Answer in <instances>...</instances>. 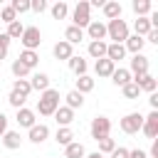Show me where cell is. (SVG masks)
<instances>
[{"mask_svg":"<svg viewBox=\"0 0 158 158\" xmlns=\"http://www.w3.org/2000/svg\"><path fill=\"white\" fill-rule=\"evenodd\" d=\"M133 30H136V35L138 37H146L153 27H151V22H148V17H138L136 22H133Z\"/></svg>","mask_w":158,"mask_h":158,"instance_id":"30","label":"cell"},{"mask_svg":"<svg viewBox=\"0 0 158 158\" xmlns=\"http://www.w3.org/2000/svg\"><path fill=\"white\" fill-rule=\"evenodd\" d=\"M5 131H7V116L0 111V138L5 136Z\"/></svg>","mask_w":158,"mask_h":158,"instance_id":"44","label":"cell"},{"mask_svg":"<svg viewBox=\"0 0 158 158\" xmlns=\"http://www.w3.org/2000/svg\"><path fill=\"white\" fill-rule=\"evenodd\" d=\"M84 158H106V156H101V153L96 151V153H89V156H84Z\"/></svg>","mask_w":158,"mask_h":158,"instance_id":"50","label":"cell"},{"mask_svg":"<svg viewBox=\"0 0 158 158\" xmlns=\"http://www.w3.org/2000/svg\"><path fill=\"white\" fill-rule=\"evenodd\" d=\"M7 101H10V106H15V109H22V106H25V96H20V94H15V91H10Z\"/></svg>","mask_w":158,"mask_h":158,"instance_id":"40","label":"cell"},{"mask_svg":"<svg viewBox=\"0 0 158 158\" xmlns=\"http://www.w3.org/2000/svg\"><path fill=\"white\" fill-rule=\"evenodd\" d=\"M10 69H12V74H15V79H25V77L30 74V69H27V67H25V64H22L20 59H15Z\"/></svg>","mask_w":158,"mask_h":158,"instance_id":"35","label":"cell"},{"mask_svg":"<svg viewBox=\"0 0 158 158\" xmlns=\"http://www.w3.org/2000/svg\"><path fill=\"white\" fill-rule=\"evenodd\" d=\"M106 37L109 40H114V44H123L126 42V37H128V25H126V20H109L106 22Z\"/></svg>","mask_w":158,"mask_h":158,"instance_id":"2","label":"cell"},{"mask_svg":"<svg viewBox=\"0 0 158 158\" xmlns=\"http://www.w3.org/2000/svg\"><path fill=\"white\" fill-rule=\"evenodd\" d=\"M20 143H22V136L17 131H5V136H2V146L5 148L15 151V148H20Z\"/></svg>","mask_w":158,"mask_h":158,"instance_id":"22","label":"cell"},{"mask_svg":"<svg viewBox=\"0 0 158 158\" xmlns=\"http://www.w3.org/2000/svg\"><path fill=\"white\" fill-rule=\"evenodd\" d=\"M81 40H84V30H79V27H74V25H69V27L64 30V42H69L72 47L79 44Z\"/></svg>","mask_w":158,"mask_h":158,"instance_id":"17","label":"cell"},{"mask_svg":"<svg viewBox=\"0 0 158 158\" xmlns=\"http://www.w3.org/2000/svg\"><path fill=\"white\" fill-rule=\"evenodd\" d=\"M143 40H146V42H151V44H158V30H151Z\"/></svg>","mask_w":158,"mask_h":158,"instance_id":"43","label":"cell"},{"mask_svg":"<svg viewBox=\"0 0 158 158\" xmlns=\"http://www.w3.org/2000/svg\"><path fill=\"white\" fill-rule=\"evenodd\" d=\"M131 79H133V77H131V72H128V69H121V67H118V69H114V74H111V81H114L116 86H126Z\"/></svg>","mask_w":158,"mask_h":158,"instance_id":"24","label":"cell"},{"mask_svg":"<svg viewBox=\"0 0 158 158\" xmlns=\"http://www.w3.org/2000/svg\"><path fill=\"white\" fill-rule=\"evenodd\" d=\"M54 118H57V123H59V126H69V123L74 121V111H72V109H67V106H59V109L54 111Z\"/></svg>","mask_w":158,"mask_h":158,"instance_id":"21","label":"cell"},{"mask_svg":"<svg viewBox=\"0 0 158 158\" xmlns=\"http://www.w3.org/2000/svg\"><path fill=\"white\" fill-rule=\"evenodd\" d=\"M143 44H146V40H143V37H138V35H128V37H126V42H123V49H126V52H131V54H141Z\"/></svg>","mask_w":158,"mask_h":158,"instance_id":"14","label":"cell"},{"mask_svg":"<svg viewBox=\"0 0 158 158\" xmlns=\"http://www.w3.org/2000/svg\"><path fill=\"white\" fill-rule=\"evenodd\" d=\"M52 52H54V57H57V59H69V57L74 54L72 44H69V42H64V40H59V42L54 44V49H52Z\"/></svg>","mask_w":158,"mask_h":158,"instance_id":"19","label":"cell"},{"mask_svg":"<svg viewBox=\"0 0 158 158\" xmlns=\"http://www.w3.org/2000/svg\"><path fill=\"white\" fill-rule=\"evenodd\" d=\"M89 54L94 59H104L106 57V42H89Z\"/></svg>","mask_w":158,"mask_h":158,"instance_id":"32","label":"cell"},{"mask_svg":"<svg viewBox=\"0 0 158 158\" xmlns=\"http://www.w3.org/2000/svg\"><path fill=\"white\" fill-rule=\"evenodd\" d=\"M133 84H136L141 91H148V94H153V91L158 89V81H156V77H151V74H141V77H133Z\"/></svg>","mask_w":158,"mask_h":158,"instance_id":"10","label":"cell"},{"mask_svg":"<svg viewBox=\"0 0 158 158\" xmlns=\"http://www.w3.org/2000/svg\"><path fill=\"white\" fill-rule=\"evenodd\" d=\"M111 158H128V148H114V153H111Z\"/></svg>","mask_w":158,"mask_h":158,"instance_id":"42","label":"cell"},{"mask_svg":"<svg viewBox=\"0 0 158 158\" xmlns=\"http://www.w3.org/2000/svg\"><path fill=\"white\" fill-rule=\"evenodd\" d=\"M47 136H49V126H44V123H35L27 133V138L32 143H42V141H47Z\"/></svg>","mask_w":158,"mask_h":158,"instance_id":"13","label":"cell"},{"mask_svg":"<svg viewBox=\"0 0 158 158\" xmlns=\"http://www.w3.org/2000/svg\"><path fill=\"white\" fill-rule=\"evenodd\" d=\"M148 104H151V111H158V94L156 91L148 96Z\"/></svg>","mask_w":158,"mask_h":158,"instance_id":"46","label":"cell"},{"mask_svg":"<svg viewBox=\"0 0 158 158\" xmlns=\"http://www.w3.org/2000/svg\"><path fill=\"white\" fill-rule=\"evenodd\" d=\"M59 109V91L57 89H47L40 94V101H37V114L40 116H54V111Z\"/></svg>","mask_w":158,"mask_h":158,"instance_id":"1","label":"cell"},{"mask_svg":"<svg viewBox=\"0 0 158 158\" xmlns=\"http://www.w3.org/2000/svg\"><path fill=\"white\" fill-rule=\"evenodd\" d=\"M10 7H12L15 12H20V15H22V12H30V0H12Z\"/></svg>","mask_w":158,"mask_h":158,"instance_id":"39","label":"cell"},{"mask_svg":"<svg viewBox=\"0 0 158 158\" xmlns=\"http://www.w3.org/2000/svg\"><path fill=\"white\" fill-rule=\"evenodd\" d=\"M104 15L109 17V20H118L121 17V5L116 2V0H109V2H104Z\"/></svg>","mask_w":158,"mask_h":158,"instance_id":"26","label":"cell"},{"mask_svg":"<svg viewBox=\"0 0 158 158\" xmlns=\"http://www.w3.org/2000/svg\"><path fill=\"white\" fill-rule=\"evenodd\" d=\"M141 126H143V116L138 114V111H131V114H126L123 118H121V131L123 133H138L141 131Z\"/></svg>","mask_w":158,"mask_h":158,"instance_id":"5","label":"cell"},{"mask_svg":"<svg viewBox=\"0 0 158 158\" xmlns=\"http://www.w3.org/2000/svg\"><path fill=\"white\" fill-rule=\"evenodd\" d=\"M89 22H91V7H89L86 0H79L77 7H74V12H72V25L79 27V30H84Z\"/></svg>","mask_w":158,"mask_h":158,"instance_id":"3","label":"cell"},{"mask_svg":"<svg viewBox=\"0 0 158 158\" xmlns=\"http://www.w3.org/2000/svg\"><path fill=\"white\" fill-rule=\"evenodd\" d=\"M91 89H94V79H91L89 74H84V77H77V89H74V91H79V94L84 96V94H89Z\"/></svg>","mask_w":158,"mask_h":158,"instance_id":"27","label":"cell"},{"mask_svg":"<svg viewBox=\"0 0 158 158\" xmlns=\"http://www.w3.org/2000/svg\"><path fill=\"white\" fill-rule=\"evenodd\" d=\"M89 131H91V138H94V141L109 138V133H111V121H109L106 116H96V118H91Z\"/></svg>","mask_w":158,"mask_h":158,"instance_id":"4","label":"cell"},{"mask_svg":"<svg viewBox=\"0 0 158 158\" xmlns=\"http://www.w3.org/2000/svg\"><path fill=\"white\" fill-rule=\"evenodd\" d=\"M148 57L146 54H133V59H131V77H141V74H148Z\"/></svg>","mask_w":158,"mask_h":158,"instance_id":"9","label":"cell"},{"mask_svg":"<svg viewBox=\"0 0 158 158\" xmlns=\"http://www.w3.org/2000/svg\"><path fill=\"white\" fill-rule=\"evenodd\" d=\"M151 158H158V138H153V146H151Z\"/></svg>","mask_w":158,"mask_h":158,"instance_id":"47","label":"cell"},{"mask_svg":"<svg viewBox=\"0 0 158 158\" xmlns=\"http://www.w3.org/2000/svg\"><path fill=\"white\" fill-rule=\"evenodd\" d=\"M0 20L10 25V22H15V20H17V12H15L10 5H5V7H0Z\"/></svg>","mask_w":158,"mask_h":158,"instance_id":"36","label":"cell"},{"mask_svg":"<svg viewBox=\"0 0 158 158\" xmlns=\"http://www.w3.org/2000/svg\"><path fill=\"white\" fill-rule=\"evenodd\" d=\"M86 35H89L91 42H104V40H106V25H104L101 20H91V22L86 25Z\"/></svg>","mask_w":158,"mask_h":158,"instance_id":"8","label":"cell"},{"mask_svg":"<svg viewBox=\"0 0 158 158\" xmlns=\"http://www.w3.org/2000/svg\"><path fill=\"white\" fill-rule=\"evenodd\" d=\"M67 15H69V5L67 2H54L52 5V17L54 20H64Z\"/></svg>","mask_w":158,"mask_h":158,"instance_id":"34","label":"cell"},{"mask_svg":"<svg viewBox=\"0 0 158 158\" xmlns=\"http://www.w3.org/2000/svg\"><path fill=\"white\" fill-rule=\"evenodd\" d=\"M54 141H57L59 146H69V143L74 141V133H72V128H69V126H59V128H57V136H54Z\"/></svg>","mask_w":158,"mask_h":158,"instance_id":"25","label":"cell"},{"mask_svg":"<svg viewBox=\"0 0 158 158\" xmlns=\"http://www.w3.org/2000/svg\"><path fill=\"white\" fill-rule=\"evenodd\" d=\"M151 10H153V2H151V0H133V12H136L138 17L151 15Z\"/></svg>","mask_w":158,"mask_h":158,"instance_id":"28","label":"cell"},{"mask_svg":"<svg viewBox=\"0 0 158 158\" xmlns=\"http://www.w3.org/2000/svg\"><path fill=\"white\" fill-rule=\"evenodd\" d=\"M12 91L27 99V96H30V91H32V86H30V81H27V79H15V84H12Z\"/></svg>","mask_w":158,"mask_h":158,"instance_id":"33","label":"cell"},{"mask_svg":"<svg viewBox=\"0 0 158 158\" xmlns=\"http://www.w3.org/2000/svg\"><path fill=\"white\" fill-rule=\"evenodd\" d=\"M17 59H20V62H22V64H25L30 72H32V69L40 64V54H37V52H32V49H22Z\"/></svg>","mask_w":158,"mask_h":158,"instance_id":"15","label":"cell"},{"mask_svg":"<svg viewBox=\"0 0 158 158\" xmlns=\"http://www.w3.org/2000/svg\"><path fill=\"white\" fill-rule=\"evenodd\" d=\"M67 64H69V69H72L77 77H84V74H86V59H84V57L72 54V57L67 59Z\"/></svg>","mask_w":158,"mask_h":158,"instance_id":"16","label":"cell"},{"mask_svg":"<svg viewBox=\"0 0 158 158\" xmlns=\"http://www.w3.org/2000/svg\"><path fill=\"white\" fill-rule=\"evenodd\" d=\"M20 42H22L25 49H32V52H35V49L40 47V42H42V32H40V27H25Z\"/></svg>","mask_w":158,"mask_h":158,"instance_id":"6","label":"cell"},{"mask_svg":"<svg viewBox=\"0 0 158 158\" xmlns=\"http://www.w3.org/2000/svg\"><path fill=\"white\" fill-rule=\"evenodd\" d=\"M128 158H148V153L141 148H133V151H128Z\"/></svg>","mask_w":158,"mask_h":158,"instance_id":"45","label":"cell"},{"mask_svg":"<svg viewBox=\"0 0 158 158\" xmlns=\"http://www.w3.org/2000/svg\"><path fill=\"white\" fill-rule=\"evenodd\" d=\"M114 148H116L114 138H101V141H99V153H101V156H104V153H114Z\"/></svg>","mask_w":158,"mask_h":158,"instance_id":"38","label":"cell"},{"mask_svg":"<svg viewBox=\"0 0 158 158\" xmlns=\"http://www.w3.org/2000/svg\"><path fill=\"white\" fill-rule=\"evenodd\" d=\"M121 91H123V96H126V99H138V94H141V89L133 84V79H131L126 86H121Z\"/></svg>","mask_w":158,"mask_h":158,"instance_id":"37","label":"cell"},{"mask_svg":"<svg viewBox=\"0 0 158 158\" xmlns=\"http://www.w3.org/2000/svg\"><path fill=\"white\" fill-rule=\"evenodd\" d=\"M64 99H67V109H72V111H74V109H81V106H84V96H81L79 91H74V89H72V91H69V94H67Z\"/></svg>","mask_w":158,"mask_h":158,"instance_id":"29","label":"cell"},{"mask_svg":"<svg viewBox=\"0 0 158 158\" xmlns=\"http://www.w3.org/2000/svg\"><path fill=\"white\" fill-rule=\"evenodd\" d=\"M94 69H96V74L99 77H111L114 74V69H116V64L111 62V59H96V64H94Z\"/></svg>","mask_w":158,"mask_h":158,"instance_id":"18","label":"cell"},{"mask_svg":"<svg viewBox=\"0 0 158 158\" xmlns=\"http://www.w3.org/2000/svg\"><path fill=\"white\" fill-rule=\"evenodd\" d=\"M15 118H17V123H20L22 128H27V131H30V128L37 123L35 111H32V109H25V106H22V109H17V116H15Z\"/></svg>","mask_w":158,"mask_h":158,"instance_id":"11","label":"cell"},{"mask_svg":"<svg viewBox=\"0 0 158 158\" xmlns=\"http://www.w3.org/2000/svg\"><path fill=\"white\" fill-rule=\"evenodd\" d=\"M84 156H86V151L79 141H72L69 146H64V158H84Z\"/></svg>","mask_w":158,"mask_h":158,"instance_id":"23","label":"cell"},{"mask_svg":"<svg viewBox=\"0 0 158 158\" xmlns=\"http://www.w3.org/2000/svg\"><path fill=\"white\" fill-rule=\"evenodd\" d=\"M22 32H25V25H22L20 20H15V22H10V25H7V32H5V35H7L10 40H20V37H22Z\"/></svg>","mask_w":158,"mask_h":158,"instance_id":"31","label":"cell"},{"mask_svg":"<svg viewBox=\"0 0 158 158\" xmlns=\"http://www.w3.org/2000/svg\"><path fill=\"white\" fill-rule=\"evenodd\" d=\"M30 81V86H32V91H47L49 89V77L44 74V72H37V74H32V79H27Z\"/></svg>","mask_w":158,"mask_h":158,"instance_id":"12","label":"cell"},{"mask_svg":"<svg viewBox=\"0 0 158 158\" xmlns=\"http://www.w3.org/2000/svg\"><path fill=\"white\" fill-rule=\"evenodd\" d=\"M141 131L146 133V138H158V111H151L148 116H143V126Z\"/></svg>","mask_w":158,"mask_h":158,"instance_id":"7","label":"cell"},{"mask_svg":"<svg viewBox=\"0 0 158 158\" xmlns=\"http://www.w3.org/2000/svg\"><path fill=\"white\" fill-rule=\"evenodd\" d=\"M30 10H35V12H44V10H47V2H44V0H30Z\"/></svg>","mask_w":158,"mask_h":158,"instance_id":"41","label":"cell"},{"mask_svg":"<svg viewBox=\"0 0 158 158\" xmlns=\"http://www.w3.org/2000/svg\"><path fill=\"white\" fill-rule=\"evenodd\" d=\"M126 57V49H123V44H106V59H111L114 64L118 62V59H123Z\"/></svg>","mask_w":158,"mask_h":158,"instance_id":"20","label":"cell"},{"mask_svg":"<svg viewBox=\"0 0 158 158\" xmlns=\"http://www.w3.org/2000/svg\"><path fill=\"white\" fill-rule=\"evenodd\" d=\"M5 57H7V47H2V44H0V62H2Z\"/></svg>","mask_w":158,"mask_h":158,"instance_id":"49","label":"cell"},{"mask_svg":"<svg viewBox=\"0 0 158 158\" xmlns=\"http://www.w3.org/2000/svg\"><path fill=\"white\" fill-rule=\"evenodd\" d=\"M10 42H12V40H10L5 32H0V44H2V47H10Z\"/></svg>","mask_w":158,"mask_h":158,"instance_id":"48","label":"cell"}]
</instances>
